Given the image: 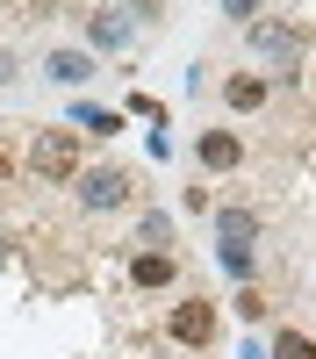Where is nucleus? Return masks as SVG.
<instances>
[{"mask_svg": "<svg viewBox=\"0 0 316 359\" xmlns=\"http://www.w3.org/2000/svg\"><path fill=\"white\" fill-rule=\"evenodd\" d=\"M29 172L36 180H79V130H43L29 144Z\"/></svg>", "mask_w": 316, "mask_h": 359, "instance_id": "f257e3e1", "label": "nucleus"}, {"mask_svg": "<svg viewBox=\"0 0 316 359\" xmlns=\"http://www.w3.org/2000/svg\"><path fill=\"white\" fill-rule=\"evenodd\" d=\"M72 194H79V208H123V201H130V172L94 165V172H79V180H72Z\"/></svg>", "mask_w": 316, "mask_h": 359, "instance_id": "f03ea898", "label": "nucleus"}, {"mask_svg": "<svg viewBox=\"0 0 316 359\" xmlns=\"http://www.w3.org/2000/svg\"><path fill=\"white\" fill-rule=\"evenodd\" d=\"M172 338L180 345H209L216 338V302H180L172 309Z\"/></svg>", "mask_w": 316, "mask_h": 359, "instance_id": "7ed1b4c3", "label": "nucleus"}, {"mask_svg": "<svg viewBox=\"0 0 316 359\" xmlns=\"http://www.w3.org/2000/svg\"><path fill=\"white\" fill-rule=\"evenodd\" d=\"M252 50L266 57V65H295V57H302V36H295V29H266V22H252Z\"/></svg>", "mask_w": 316, "mask_h": 359, "instance_id": "20e7f679", "label": "nucleus"}, {"mask_svg": "<svg viewBox=\"0 0 316 359\" xmlns=\"http://www.w3.org/2000/svg\"><path fill=\"white\" fill-rule=\"evenodd\" d=\"M194 151H201V165H209V172H230V165L245 158V144L230 137V130H201V144H194Z\"/></svg>", "mask_w": 316, "mask_h": 359, "instance_id": "39448f33", "label": "nucleus"}, {"mask_svg": "<svg viewBox=\"0 0 316 359\" xmlns=\"http://www.w3.org/2000/svg\"><path fill=\"white\" fill-rule=\"evenodd\" d=\"M223 101L238 108V115H252V108H266V79H259V72H230V79H223Z\"/></svg>", "mask_w": 316, "mask_h": 359, "instance_id": "423d86ee", "label": "nucleus"}, {"mask_svg": "<svg viewBox=\"0 0 316 359\" xmlns=\"http://www.w3.org/2000/svg\"><path fill=\"white\" fill-rule=\"evenodd\" d=\"M130 280H137V287H165V280H172V259H165V252H137V259H130Z\"/></svg>", "mask_w": 316, "mask_h": 359, "instance_id": "0eeeda50", "label": "nucleus"}, {"mask_svg": "<svg viewBox=\"0 0 316 359\" xmlns=\"http://www.w3.org/2000/svg\"><path fill=\"white\" fill-rule=\"evenodd\" d=\"M216 223H223V245H245V237L259 230V208H223Z\"/></svg>", "mask_w": 316, "mask_h": 359, "instance_id": "6e6552de", "label": "nucleus"}, {"mask_svg": "<svg viewBox=\"0 0 316 359\" xmlns=\"http://www.w3.org/2000/svg\"><path fill=\"white\" fill-rule=\"evenodd\" d=\"M86 72H94V65H86L79 50H57V57H50V79H65V86H79Z\"/></svg>", "mask_w": 316, "mask_h": 359, "instance_id": "1a4fd4ad", "label": "nucleus"}, {"mask_svg": "<svg viewBox=\"0 0 316 359\" xmlns=\"http://www.w3.org/2000/svg\"><path fill=\"white\" fill-rule=\"evenodd\" d=\"M273 359H316V345H309L302 331H280V338H273Z\"/></svg>", "mask_w": 316, "mask_h": 359, "instance_id": "9d476101", "label": "nucleus"}, {"mask_svg": "<svg viewBox=\"0 0 316 359\" xmlns=\"http://www.w3.org/2000/svg\"><path fill=\"white\" fill-rule=\"evenodd\" d=\"M79 130H94V137H115V130H123V123H115L108 108H79Z\"/></svg>", "mask_w": 316, "mask_h": 359, "instance_id": "9b49d317", "label": "nucleus"}, {"mask_svg": "<svg viewBox=\"0 0 316 359\" xmlns=\"http://www.w3.org/2000/svg\"><path fill=\"white\" fill-rule=\"evenodd\" d=\"M223 266H230V273L245 280V273H252V252H245V245H223Z\"/></svg>", "mask_w": 316, "mask_h": 359, "instance_id": "f8f14e48", "label": "nucleus"}, {"mask_svg": "<svg viewBox=\"0 0 316 359\" xmlns=\"http://www.w3.org/2000/svg\"><path fill=\"white\" fill-rule=\"evenodd\" d=\"M238 316H245V323H259V316H266V302H259V287H245V294H238Z\"/></svg>", "mask_w": 316, "mask_h": 359, "instance_id": "ddd939ff", "label": "nucleus"}, {"mask_svg": "<svg viewBox=\"0 0 316 359\" xmlns=\"http://www.w3.org/2000/svg\"><path fill=\"white\" fill-rule=\"evenodd\" d=\"M223 8H230V15H238V22H245V15H252V8H259V0H223Z\"/></svg>", "mask_w": 316, "mask_h": 359, "instance_id": "4468645a", "label": "nucleus"}, {"mask_svg": "<svg viewBox=\"0 0 316 359\" xmlns=\"http://www.w3.org/2000/svg\"><path fill=\"white\" fill-rule=\"evenodd\" d=\"M8 72H15V65H8V50H0V79H8Z\"/></svg>", "mask_w": 316, "mask_h": 359, "instance_id": "2eb2a0df", "label": "nucleus"}, {"mask_svg": "<svg viewBox=\"0 0 316 359\" xmlns=\"http://www.w3.org/2000/svg\"><path fill=\"white\" fill-rule=\"evenodd\" d=\"M8 172H15V165H8V151H0V180H8Z\"/></svg>", "mask_w": 316, "mask_h": 359, "instance_id": "dca6fc26", "label": "nucleus"}]
</instances>
